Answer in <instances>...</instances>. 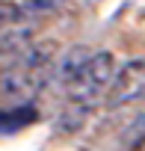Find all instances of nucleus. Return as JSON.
Returning a JSON list of instances; mask_svg holds the SVG:
<instances>
[{"label":"nucleus","mask_w":145,"mask_h":151,"mask_svg":"<svg viewBox=\"0 0 145 151\" xmlns=\"http://www.w3.org/2000/svg\"><path fill=\"white\" fill-rule=\"evenodd\" d=\"M116 80V59L110 50H95L89 56V62L83 65V71L65 86V95L71 98V104L77 107H101L107 101V92Z\"/></svg>","instance_id":"obj_1"},{"label":"nucleus","mask_w":145,"mask_h":151,"mask_svg":"<svg viewBox=\"0 0 145 151\" xmlns=\"http://www.w3.org/2000/svg\"><path fill=\"white\" fill-rule=\"evenodd\" d=\"M142 98H145V56H136L116 71V80H113L104 104L110 110H118V107H130Z\"/></svg>","instance_id":"obj_2"},{"label":"nucleus","mask_w":145,"mask_h":151,"mask_svg":"<svg viewBox=\"0 0 145 151\" xmlns=\"http://www.w3.org/2000/svg\"><path fill=\"white\" fill-rule=\"evenodd\" d=\"M95 50H89L86 45H74V47H68L62 56H59V62H56V74H53V77H56V83L65 89L71 80H74L77 77V74L83 71V65L89 62V56H92Z\"/></svg>","instance_id":"obj_3"},{"label":"nucleus","mask_w":145,"mask_h":151,"mask_svg":"<svg viewBox=\"0 0 145 151\" xmlns=\"http://www.w3.org/2000/svg\"><path fill=\"white\" fill-rule=\"evenodd\" d=\"M39 119V110L36 104H21V107H12V110H3V133H18L21 127L33 124Z\"/></svg>","instance_id":"obj_4"},{"label":"nucleus","mask_w":145,"mask_h":151,"mask_svg":"<svg viewBox=\"0 0 145 151\" xmlns=\"http://www.w3.org/2000/svg\"><path fill=\"white\" fill-rule=\"evenodd\" d=\"M124 139L127 142H139V139H145V98L142 101H136V110H133V119L127 122V127H124Z\"/></svg>","instance_id":"obj_5"},{"label":"nucleus","mask_w":145,"mask_h":151,"mask_svg":"<svg viewBox=\"0 0 145 151\" xmlns=\"http://www.w3.org/2000/svg\"><path fill=\"white\" fill-rule=\"evenodd\" d=\"M130 151H145V139H139V142H136V145H133Z\"/></svg>","instance_id":"obj_6"}]
</instances>
